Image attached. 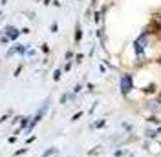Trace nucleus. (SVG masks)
<instances>
[{
	"label": "nucleus",
	"instance_id": "f03ea898",
	"mask_svg": "<svg viewBox=\"0 0 161 157\" xmlns=\"http://www.w3.org/2000/svg\"><path fill=\"white\" fill-rule=\"evenodd\" d=\"M161 31V26H159V22H156V20H152L148 26H147V31L145 33H159Z\"/></svg>",
	"mask_w": 161,
	"mask_h": 157
},
{
	"label": "nucleus",
	"instance_id": "f257e3e1",
	"mask_svg": "<svg viewBox=\"0 0 161 157\" xmlns=\"http://www.w3.org/2000/svg\"><path fill=\"white\" fill-rule=\"evenodd\" d=\"M121 88H123V93H128L132 90V79H130V75H125L121 79Z\"/></svg>",
	"mask_w": 161,
	"mask_h": 157
},
{
	"label": "nucleus",
	"instance_id": "423d86ee",
	"mask_svg": "<svg viewBox=\"0 0 161 157\" xmlns=\"http://www.w3.org/2000/svg\"><path fill=\"white\" fill-rule=\"evenodd\" d=\"M95 2H97V0H93V4H95Z\"/></svg>",
	"mask_w": 161,
	"mask_h": 157
},
{
	"label": "nucleus",
	"instance_id": "39448f33",
	"mask_svg": "<svg viewBox=\"0 0 161 157\" xmlns=\"http://www.w3.org/2000/svg\"><path fill=\"white\" fill-rule=\"evenodd\" d=\"M145 91H147V93H154V91H156V86H154V84H150L148 88H145Z\"/></svg>",
	"mask_w": 161,
	"mask_h": 157
},
{
	"label": "nucleus",
	"instance_id": "20e7f679",
	"mask_svg": "<svg viewBox=\"0 0 161 157\" xmlns=\"http://www.w3.org/2000/svg\"><path fill=\"white\" fill-rule=\"evenodd\" d=\"M75 40H77V42L81 40V26H79V24H77V29H75Z\"/></svg>",
	"mask_w": 161,
	"mask_h": 157
},
{
	"label": "nucleus",
	"instance_id": "7ed1b4c3",
	"mask_svg": "<svg viewBox=\"0 0 161 157\" xmlns=\"http://www.w3.org/2000/svg\"><path fill=\"white\" fill-rule=\"evenodd\" d=\"M7 35H9L11 38H16V37H18V31H16L15 27H7Z\"/></svg>",
	"mask_w": 161,
	"mask_h": 157
}]
</instances>
